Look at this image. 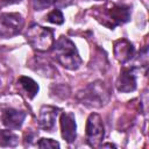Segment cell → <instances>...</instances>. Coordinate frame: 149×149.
<instances>
[{"label":"cell","mask_w":149,"mask_h":149,"mask_svg":"<svg viewBox=\"0 0 149 149\" xmlns=\"http://www.w3.org/2000/svg\"><path fill=\"white\" fill-rule=\"evenodd\" d=\"M19 84L22 87V90L27 93V95H28L29 99H33L37 94V92H38V85H37V83L34 81L29 77L21 76L19 78Z\"/></svg>","instance_id":"7c38bea8"},{"label":"cell","mask_w":149,"mask_h":149,"mask_svg":"<svg viewBox=\"0 0 149 149\" xmlns=\"http://www.w3.org/2000/svg\"><path fill=\"white\" fill-rule=\"evenodd\" d=\"M3 5H10V3H16V2H20L21 0H1Z\"/></svg>","instance_id":"ac0fdd59"},{"label":"cell","mask_w":149,"mask_h":149,"mask_svg":"<svg viewBox=\"0 0 149 149\" xmlns=\"http://www.w3.org/2000/svg\"><path fill=\"white\" fill-rule=\"evenodd\" d=\"M19 137L10 130H0V147H15Z\"/></svg>","instance_id":"4fadbf2b"},{"label":"cell","mask_w":149,"mask_h":149,"mask_svg":"<svg viewBox=\"0 0 149 149\" xmlns=\"http://www.w3.org/2000/svg\"><path fill=\"white\" fill-rule=\"evenodd\" d=\"M26 112L19 111L13 107H5L1 109L0 119L3 126L8 127L9 129H19L21 128L24 119H26Z\"/></svg>","instance_id":"52a82bcc"},{"label":"cell","mask_w":149,"mask_h":149,"mask_svg":"<svg viewBox=\"0 0 149 149\" xmlns=\"http://www.w3.org/2000/svg\"><path fill=\"white\" fill-rule=\"evenodd\" d=\"M56 0H30V3L35 10H42L55 3Z\"/></svg>","instance_id":"9a60e30c"},{"label":"cell","mask_w":149,"mask_h":149,"mask_svg":"<svg viewBox=\"0 0 149 149\" xmlns=\"http://www.w3.org/2000/svg\"><path fill=\"white\" fill-rule=\"evenodd\" d=\"M134 52H135V49L133 44L125 38L119 40L114 43V55L116 59L121 63H126L130 61L134 56Z\"/></svg>","instance_id":"8fae6325"},{"label":"cell","mask_w":149,"mask_h":149,"mask_svg":"<svg viewBox=\"0 0 149 149\" xmlns=\"http://www.w3.org/2000/svg\"><path fill=\"white\" fill-rule=\"evenodd\" d=\"M72 3V0H56L55 1V5L58 7V8H62V7H68Z\"/></svg>","instance_id":"e0dca14e"},{"label":"cell","mask_w":149,"mask_h":149,"mask_svg":"<svg viewBox=\"0 0 149 149\" xmlns=\"http://www.w3.org/2000/svg\"><path fill=\"white\" fill-rule=\"evenodd\" d=\"M59 108H56L54 106H42L40 109V115H38V126L40 128L44 129L45 132H51V129L55 126L56 118L59 113Z\"/></svg>","instance_id":"9c48e42d"},{"label":"cell","mask_w":149,"mask_h":149,"mask_svg":"<svg viewBox=\"0 0 149 149\" xmlns=\"http://www.w3.org/2000/svg\"><path fill=\"white\" fill-rule=\"evenodd\" d=\"M105 135L101 118L93 113L88 116L86 122V141L91 147H97L102 141Z\"/></svg>","instance_id":"8992f818"},{"label":"cell","mask_w":149,"mask_h":149,"mask_svg":"<svg viewBox=\"0 0 149 149\" xmlns=\"http://www.w3.org/2000/svg\"><path fill=\"white\" fill-rule=\"evenodd\" d=\"M98 1H102V0H98Z\"/></svg>","instance_id":"ffe728a7"},{"label":"cell","mask_w":149,"mask_h":149,"mask_svg":"<svg viewBox=\"0 0 149 149\" xmlns=\"http://www.w3.org/2000/svg\"><path fill=\"white\" fill-rule=\"evenodd\" d=\"M59 123H61V130H62L63 139L69 143L73 142L76 140V120H74V115L72 113L63 112L61 114Z\"/></svg>","instance_id":"30bf717a"},{"label":"cell","mask_w":149,"mask_h":149,"mask_svg":"<svg viewBox=\"0 0 149 149\" xmlns=\"http://www.w3.org/2000/svg\"><path fill=\"white\" fill-rule=\"evenodd\" d=\"M102 147H115L114 144H102Z\"/></svg>","instance_id":"d6986e66"},{"label":"cell","mask_w":149,"mask_h":149,"mask_svg":"<svg viewBox=\"0 0 149 149\" xmlns=\"http://www.w3.org/2000/svg\"><path fill=\"white\" fill-rule=\"evenodd\" d=\"M23 19L19 13H5L0 15V36L12 37L21 31Z\"/></svg>","instance_id":"5b68a950"},{"label":"cell","mask_w":149,"mask_h":149,"mask_svg":"<svg viewBox=\"0 0 149 149\" xmlns=\"http://www.w3.org/2000/svg\"><path fill=\"white\" fill-rule=\"evenodd\" d=\"M54 57L56 61L69 70H76L81 64V58L74 44L64 36H61L52 47Z\"/></svg>","instance_id":"6da1fadb"},{"label":"cell","mask_w":149,"mask_h":149,"mask_svg":"<svg viewBox=\"0 0 149 149\" xmlns=\"http://www.w3.org/2000/svg\"><path fill=\"white\" fill-rule=\"evenodd\" d=\"M136 69L123 68L116 81V87L120 92H132L136 88Z\"/></svg>","instance_id":"ba28073f"},{"label":"cell","mask_w":149,"mask_h":149,"mask_svg":"<svg viewBox=\"0 0 149 149\" xmlns=\"http://www.w3.org/2000/svg\"><path fill=\"white\" fill-rule=\"evenodd\" d=\"M28 43L38 51H48L54 45V30L50 28L31 24L26 34Z\"/></svg>","instance_id":"7a4b0ae2"},{"label":"cell","mask_w":149,"mask_h":149,"mask_svg":"<svg viewBox=\"0 0 149 149\" xmlns=\"http://www.w3.org/2000/svg\"><path fill=\"white\" fill-rule=\"evenodd\" d=\"M106 12L102 14L105 19V21H102V23L105 26H107L108 28H114L115 26L122 24L127 21H129L130 19V7L126 6V5H118L114 3L108 8H105Z\"/></svg>","instance_id":"277c9868"},{"label":"cell","mask_w":149,"mask_h":149,"mask_svg":"<svg viewBox=\"0 0 149 149\" xmlns=\"http://www.w3.org/2000/svg\"><path fill=\"white\" fill-rule=\"evenodd\" d=\"M47 20L51 23H55V24H62L64 22V16H63L62 12L57 8V9H54L52 12H50L48 14Z\"/></svg>","instance_id":"5bb4252c"},{"label":"cell","mask_w":149,"mask_h":149,"mask_svg":"<svg viewBox=\"0 0 149 149\" xmlns=\"http://www.w3.org/2000/svg\"><path fill=\"white\" fill-rule=\"evenodd\" d=\"M40 148H59V143L51 139H41L37 143Z\"/></svg>","instance_id":"2e32d148"},{"label":"cell","mask_w":149,"mask_h":149,"mask_svg":"<svg viewBox=\"0 0 149 149\" xmlns=\"http://www.w3.org/2000/svg\"><path fill=\"white\" fill-rule=\"evenodd\" d=\"M109 93L107 90L101 85V83L97 81L94 84L88 85L85 90L84 93H81V101L83 104L91 106V107H101L106 101L108 100Z\"/></svg>","instance_id":"3957f363"}]
</instances>
